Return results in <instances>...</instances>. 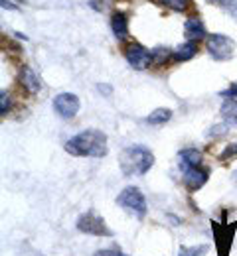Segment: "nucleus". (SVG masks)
I'll return each mask as SVG.
<instances>
[{
    "label": "nucleus",
    "instance_id": "423d86ee",
    "mask_svg": "<svg viewBox=\"0 0 237 256\" xmlns=\"http://www.w3.org/2000/svg\"><path fill=\"white\" fill-rule=\"evenodd\" d=\"M77 230L85 232V234H93V236H113V232L107 228V223L101 215H97L95 211H87L77 219Z\"/></svg>",
    "mask_w": 237,
    "mask_h": 256
},
{
    "label": "nucleus",
    "instance_id": "9d476101",
    "mask_svg": "<svg viewBox=\"0 0 237 256\" xmlns=\"http://www.w3.org/2000/svg\"><path fill=\"white\" fill-rule=\"evenodd\" d=\"M111 28L113 34L117 36V40H127L129 36V18L123 12H115L111 18Z\"/></svg>",
    "mask_w": 237,
    "mask_h": 256
},
{
    "label": "nucleus",
    "instance_id": "6ab92c4d",
    "mask_svg": "<svg viewBox=\"0 0 237 256\" xmlns=\"http://www.w3.org/2000/svg\"><path fill=\"white\" fill-rule=\"evenodd\" d=\"M188 2H190V0H160V4L168 6V8L176 10V12H182V10H186V8H188Z\"/></svg>",
    "mask_w": 237,
    "mask_h": 256
},
{
    "label": "nucleus",
    "instance_id": "5701e85b",
    "mask_svg": "<svg viewBox=\"0 0 237 256\" xmlns=\"http://www.w3.org/2000/svg\"><path fill=\"white\" fill-rule=\"evenodd\" d=\"M95 256H127L123 254L121 250H113V248H107V250H97Z\"/></svg>",
    "mask_w": 237,
    "mask_h": 256
},
{
    "label": "nucleus",
    "instance_id": "39448f33",
    "mask_svg": "<svg viewBox=\"0 0 237 256\" xmlns=\"http://www.w3.org/2000/svg\"><path fill=\"white\" fill-rule=\"evenodd\" d=\"M211 230H213L217 254L227 256L229 250H231V244H233L237 223H217V221H211Z\"/></svg>",
    "mask_w": 237,
    "mask_h": 256
},
{
    "label": "nucleus",
    "instance_id": "2eb2a0df",
    "mask_svg": "<svg viewBox=\"0 0 237 256\" xmlns=\"http://www.w3.org/2000/svg\"><path fill=\"white\" fill-rule=\"evenodd\" d=\"M221 116L227 124H237V100L225 98V102L221 104Z\"/></svg>",
    "mask_w": 237,
    "mask_h": 256
},
{
    "label": "nucleus",
    "instance_id": "7ed1b4c3",
    "mask_svg": "<svg viewBox=\"0 0 237 256\" xmlns=\"http://www.w3.org/2000/svg\"><path fill=\"white\" fill-rule=\"evenodd\" d=\"M117 205L123 207L127 213H131L136 219H142L146 215V199L138 188H125L117 197Z\"/></svg>",
    "mask_w": 237,
    "mask_h": 256
},
{
    "label": "nucleus",
    "instance_id": "1a4fd4ad",
    "mask_svg": "<svg viewBox=\"0 0 237 256\" xmlns=\"http://www.w3.org/2000/svg\"><path fill=\"white\" fill-rule=\"evenodd\" d=\"M125 58L135 69H146L148 65L152 64V52H148L140 44H131L127 48V52H125Z\"/></svg>",
    "mask_w": 237,
    "mask_h": 256
},
{
    "label": "nucleus",
    "instance_id": "9b49d317",
    "mask_svg": "<svg viewBox=\"0 0 237 256\" xmlns=\"http://www.w3.org/2000/svg\"><path fill=\"white\" fill-rule=\"evenodd\" d=\"M196 52H198V44H196L194 40H190V42L178 46V48L172 52V60H174V62H188V60H192V58L196 56Z\"/></svg>",
    "mask_w": 237,
    "mask_h": 256
},
{
    "label": "nucleus",
    "instance_id": "f257e3e1",
    "mask_svg": "<svg viewBox=\"0 0 237 256\" xmlns=\"http://www.w3.org/2000/svg\"><path fill=\"white\" fill-rule=\"evenodd\" d=\"M66 152L77 158H103L109 152L107 134L95 128L83 130L66 142Z\"/></svg>",
    "mask_w": 237,
    "mask_h": 256
},
{
    "label": "nucleus",
    "instance_id": "dca6fc26",
    "mask_svg": "<svg viewBox=\"0 0 237 256\" xmlns=\"http://www.w3.org/2000/svg\"><path fill=\"white\" fill-rule=\"evenodd\" d=\"M170 118H172V110H170V108H156L154 112H150V114H148L146 122H148V124L158 126V124H166Z\"/></svg>",
    "mask_w": 237,
    "mask_h": 256
},
{
    "label": "nucleus",
    "instance_id": "ddd939ff",
    "mask_svg": "<svg viewBox=\"0 0 237 256\" xmlns=\"http://www.w3.org/2000/svg\"><path fill=\"white\" fill-rule=\"evenodd\" d=\"M184 32L188 36V40H194L196 42V40H202L203 36H205V28H203L200 18H190L184 24Z\"/></svg>",
    "mask_w": 237,
    "mask_h": 256
},
{
    "label": "nucleus",
    "instance_id": "aec40b11",
    "mask_svg": "<svg viewBox=\"0 0 237 256\" xmlns=\"http://www.w3.org/2000/svg\"><path fill=\"white\" fill-rule=\"evenodd\" d=\"M168 52L164 50V48H156L154 52H152V64L154 65H162L166 60H168Z\"/></svg>",
    "mask_w": 237,
    "mask_h": 256
},
{
    "label": "nucleus",
    "instance_id": "20e7f679",
    "mask_svg": "<svg viewBox=\"0 0 237 256\" xmlns=\"http://www.w3.org/2000/svg\"><path fill=\"white\" fill-rule=\"evenodd\" d=\"M207 46V52L209 56L215 60V62H227L233 58L235 54V42L223 34H211L205 42Z\"/></svg>",
    "mask_w": 237,
    "mask_h": 256
},
{
    "label": "nucleus",
    "instance_id": "f8f14e48",
    "mask_svg": "<svg viewBox=\"0 0 237 256\" xmlns=\"http://www.w3.org/2000/svg\"><path fill=\"white\" fill-rule=\"evenodd\" d=\"M20 83H22L30 93H38V91L42 89L40 77L36 75L30 67H24V69H22V73H20Z\"/></svg>",
    "mask_w": 237,
    "mask_h": 256
},
{
    "label": "nucleus",
    "instance_id": "6e6552de",
    "mask_svg": "<svg viewBox=\"0 0 237 256\" xmlns=\"http://www.w3.org/2000/svg\"><path fill=\"white\" fill-rule=\"evenodd\" d=\"M182 168V182H184V186H186V190L188 192H198V190H202L203 186H205V182H207V170L202 168V166H192V168H188V166H180Z\"/></svg>",
    "mask_w": 237,
    "mask_h": 256
},
{
    "label": "nucleus",
    "instance_id": "f03ea898",
    "mask_svg": "<svg viewBox=\"0 0 237 256\" xmlns=\"http://www.w3.org/2000/svg\"><path fill=\"white\" fill-rule=\"evenodd\" d=\"M121 172L127 178L133 176H144L154 166V154L144 146H129L119 156Z\"/></svg>",
    "mask_w": 237,
    "mask_h": 256
},
{
    "label": "nucleus",
    "instance_id": "412c9836",
    "mask_svg": "<svg viewBox=\"0 0 237 256\" xmlns=\"http://www.w3.org/2000/svg\"><path fill=\"white\" fill-rule=\"evenodd\" d=\"M8 110H10V95L6 91H2L0 93V114L4 116V114H8Z\"/></svg>",
    "mask_w": 237,
    "mask_h": 256
},
{
    "label": "nucleus",
    "instance_id": "0eeeda50",
    "mask_svg": "<svg viewBox=\"0 0 237 256\" xmlns=\"http://www.w3.org/2000/svg\"><path fill=\"white\" fill-rule=\"evenodd\" d=\"M79 96L73 95V93H60V95L54 98V110L58 112V116L71 120L77 112H79Z\"/></svg>",
    "mask_w": 237,
    "mask_h": 256
},
{
    "label": "nucleus",
    "instance_id": "b1692460",
    "mask_svg": "<svg viewBox=\"0 0 237 256\" xmlns=\"http://www.w3.org/2000/svg\"><path fill=\"white\" fill-rule=\"evenodd\" d=\"M97 89H99L101 93H105V95H107V96H109V95H111V93H113V89H111L109 85H97Z\"/></svg>",
    "mask_w": 237,
    "mask_h": 256
},
{
    "label": "nucleus",
    "instance_id": "393cba45",
    "mask_svg": "<svg viewBox=\"0 0 237 256\" xmlns=\"http://www.w3.org/2000/svg\"><path fill=\"white\" fill-rule=\"evenodd\" d=\"M225 156H237V142L231 146V148H227V150H225Z\"/></svg>",
    "mask_w": 237,
    "mask_h": 256
},
{
    "label": "nucleus",
    "instance_id": "a878e982",
    "mask_svg": "<svg viewBox=\"0 0 237 256\" xmlns=\"http://www.w3.org/2000/svg\"><path fill=\"white\" fill-rule=\"evenodd\" d=\"M2 8H10V10H16V6H14V4H10L8 0H2Z\"/></svg>",
    "mask_w": 237,
    "mask_h": 256
},
{
    "label": "nucleus",
    "instance_id": "4468645a",
    "mask_svg": "<svg viewBox=\"0 0 237 256\" xmlns=\"http://www.w3.org/2000/svg\"><path fill=\"white\" fill-rule=\"evenodd\" d=\"M178 158H180V166L192 168V166H200L202 164V152L196 150V148H186V150L180 152Z\"/></svg>",
    "mask_w": 237,
    "mask_h": 256
},
{
    "label": "nucleus",
    "instance_id": "4be33fe9",
    "mask_svg": "<svg viewBox=\"0 0 237 256\" xmlns=\"http://www.w3.org/2000/svg\"><path fill=\"white\" fill-rule=\"evenodd\" d=\"M221 96H225V98H233V96H237V83L229 85V89L221 91Z\"/></svg>",
    "mask_w": 237,
    "mask_h": 256
},
{
    "label": "nucleus",
    "instance_id": "f3484780",
    "mask_svg": "<svg viewBox=\"0 0 237 256\" xmlns=\"http://www.w3.org/2000/svg\"><path fill=\"white\" fill-rule=\"evenodd\" d=\"M207 2L217 6V8H221L225 14H229L231 18L237 20V0H207Z\"/></svg>",
    "mask_w": 237,
    "mask_h": 256
},
{
    "label": "nucleus",
    "instance_id": "a211bd4d",
    "mask_svg": "<svg viewBox=\"0 0 237 256\" xmlns=\"http://www.w3.org/2000/svg\"><path fill=\"white\" fill-rule=\"evenodd\" d=\"M209 250L207 244H200V246H182L178 256H205Z\"/></svg>",
    "mask_w": 237,
    "mask_h": 256
}]
</instances>
